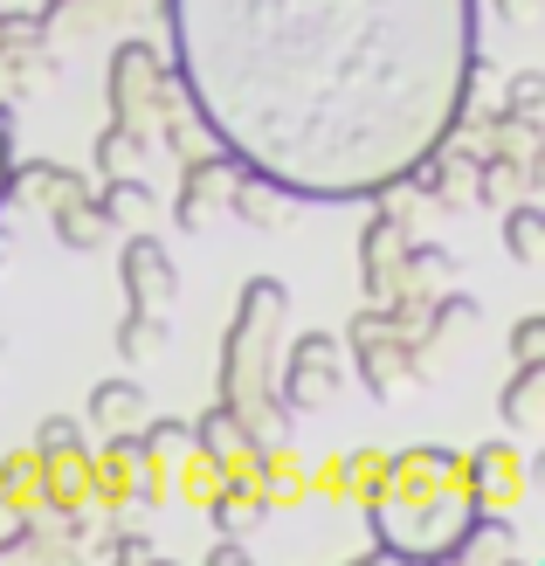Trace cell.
Listing matches in <instances>:
<instances>
[{
	"label": "cell",
	"mask_w": 545,
	"mask_h": 566,
	"mask_svg": "<svg viewBox=\"0 0 545 566\" xmlns=\"http://www.w3.org/2000/svg\"><path fill=\"white\" fill-rule=\"evenodd\" d=\"M483 0H166L174 70L249 174L291 201L373 187L455 132Z\"/></svg>",
	"instance_id": "1"
},
{
	"label": "cell",
	"mask_w": 545,
	"mask_h": 566,
	"mask_svg": "<svg viewBox=\"0 0 545 566\" xmlns=\"http://www.w3.org/2000/svg\"><path fill=\"white\" fill-rule=\"evenodd\" d=\"M366 525H373V553L387 559H449L463 525L476 518V504L463 491V449L449 442H415L387 457L380 484L359 504Z\"/></svg>",
	"instance_id": "2"
},
{
	"label": "cell",
	"mask_w": 545,
	"mask_h": 566,
	"mask_svg": "<svg viewBox=\"0 0 545 566\" xmlns=\"http://www.w3.org/2000/svg\"><path fill=\"white\" fill-rule=\"evenodd\" d=\"M283 325H291V283H283V276H249L235 318H228L221 359H214V394L249 421L255 442H283V436H291V421H297L291 408L276 401Z\"/></svg>",
	"instance_id": "3"
},
{
	"label": "cell",
	"mask_w": 545,
	"mask_h": 566,
	"mask_svg": "<svg viewBox=\"0 0 545 566\" xmlns=\"http://www.w3.org/2000/svg\"><path fill=\"white\" fill-rule=\"evenodd\" d=\"M346 387V338L338 332H297L276 353V401L291 415H318Z\"/></svg>",
	"instance_id": "4"
},
{
	"label": "cell",
	"mask_w": 545,
	"mask_h": 566,
	"mask_svg": "<svg viewBox=\"0 0 545 566\" xmlns=\"http://www.w3.org/2000/svg\"><path fill=\"white\" fill-rule=\"evenodd\" d=\"M338 338H346V374H359V387L373 394V401H394V394L408 387L415 338H400V325L387 318V304H359L353 325Z\"/></svg>",
	"instance_id": "5"
},
{
	"label": "cell",
	"mask_w": 545,
	"mask_h": 566,
	"mask_svg": "<svg viewBox=\"0 0 545 566\" xmlns=\"http://www.w3.org/2000/svg\"><path fill=\"white\" fill-rule=\"evenodd\" d=\"M159 76H166V49L146 35H125L111 49V70H104V118H125V125H146L159 118Z\"/></svg>",
	"instance_id": "6"
},
{
	"label": "cell",
	"mask_w": 545,
	"mask_h": 566,
	"mask_svg": "<svg viewBox=\"0 0 545 566\" xmlns=\"http://www.w3.org/2000/svg\"><path fill=\"white\" fill-rule=\"evenodd\" d=\"M463 491L476 512H518L525 491H532V463H525V449L518 442H483L463 457Z\"/></svg>",
	"instance_id": "7"
},
{
	"label": "cell",
	"mask_w": 545,
	"mask_h": 566,
	"mask_svg": "<svg viewBox=\"0 0 545 566\" xmlns=\"http://www.w3.org/2000/svg\"><path fill=\"white\" fill-rule=\"evenodd\" d=\"M97 180L91 174H76V166L63 159H8V187H0V208H28V214H55V208H70L83 201Z\"/></svg>",
	"instance_id": "8"
},
{
	"label": "cell",
	"mask_w": 545,
	"mask_h": 566,
	"mask_svg": "<svg viewBox=\"0 0 545 566\" xmlns=\"http://www.w3.org/2000/svg\"><path fill=\"white\" fill-rule=\"evenodd\" d=\"M118 283H125V297H132L138 311H174V297H180V263H174V249H166L159 235H146V229H125Z\"/></svg>",
	"instance_id": "9"
},
{
	"label": "cell",
	"mask_w": 545,
	"mask_h": 566,
	"mask_svg": "<svg viewBox=\"0 0 545 566\" xmlns=\"http://www.w3.org/2000/svg\"><path fill=\"white\" fill-rule=\"evenodd\" d=\"M235 174H242V159L235 153H208V159H193V166H180V187H174V221L187 235H208L214 229V214H228V187H235Z\"/></svg>",
	"instance_id": "10"
},
{
	"label": "cell",
	"mask_w": 545,
	"mask_h": 566,
	"mask_svg": "<svg viewBox=\"0 0 545 566\" xmlns=\"http://www.w3.org/2000/svg\"><path fill=\"white\" fill-rule=\"evenodd\" d=\"M359 291H366V304H387V297L408 291V229L387 221L380 208L359 229Z\"/></svg>",
	"instance_id": "11"
},
{
	"label": "cell",
	"mask_w": 545,
	"mask_h": 566,
	"mask_svg": "<svg viewBox=\"0 0 545 566\" xmlns=\"http://www.w3.org/2000/svg\"><path fill=\"white\" fill-rule=\"evenodd\" d=\"M63 76V49L42 35H0V111H21L35 91Z\"/></svg>",
	"instance_id": "12"
},
{
	"label": "cell",
	"mask_w": 545,
	"mask_h": 566,
	"mask_svg": "<svg viewBox=\"0 0 545 566\" xmlns=\"http://www.w3.org/2000/svg\"><path fill=\"white\" fill-rule=\"evenodd\" d=\"M242 484H249V497L263 504V512H297V504H304V457L291 449V436H283V442H255Z\"/></svg>",
	"instance_id": "13"
},
{
	"label": "cell",
	"mask_w": 545,
	"mask_h": 566,
	"mask_svg": "<svg viewBox=\"0 0 545 566\" xmlns=\"http://www.w3.org/2000/svg\"><path fill=\"white\" fill-rule=\"evenodd\" d=\"M193 449H200L208 463H221V470L242 484V470H249V457H255V436H249V421L214 394V401L193 415Z\"/></svg>",
	"instance_id": "14"
},
{
	"label": "cell",
	"mask_w": 545,
	"mask_h": 566,
	"mask_svg": "<svg viewBox=\"0 0 545 566\" xmlns=\"http://www.w3.org/2000/svg\"><path fill=\"white\" fill-rule=\"evenodd\" d=\"M35 476L49 512H97L91 504V449H35Z\"/></svg>",
	"instance_id": "15"
},
{
	"label": "cell",
	"mask_w": 545,
	"mask_h": 566,
	"mask_svg": "<svg viewBox=\"0 0 545 566\" xmlns=\"http://www.w3.org/2000/svg\"><path fill=\"white\" fill-rule=\"evenodd\" d=\"M138 421H146V387H138L132 374L97 380L91 401H83V429H97V436H132Z\"/></svg>",
	"instance_id": "16"
},
{
	"label": "cell",
	"mask_w": 545,
	"mask_h": 566,
	"mask_svg": "<svg viewBox=\"0 0 545 566\" xmlns=\"http://www.w3.org/2000/svg\"><path fill=\"white\" fill-rule=\"evenodd\" d=\"M497 415L511 436H538L545 429V359H518L511 366V380L497 394Z\"/></svg>",
	"instance_id": "17"
},
{
	"label": "cell",
	"mask_w": 545,
	"mask_h": 566,
	"mask_svg": "<svg viewBox=\"0 0 545 566\" xmlns=\"http://www.w3.org/2000/svg\"><path fill=\"white\" fill-rule=\"evenodd\" d=\"M91 201L104 208V221H111V229H146V221L159 214V193L146 187V180H138V174H97V187H91Z\"/></svg>",
	"instance_id": "18"
},
{
	"label": "cell",
	"mask_w": 545,
	"mask_h": 566,
	"mask_svg": "<svg viewBox=\"0 0 545 566\" xmlns=\"http://www.w3.org/2000/svg\"><path fill=\"white\" fill-rule=\"evenodd\" d=\"M525 193H538L525 159L476 153V174H470V208H511V201H525Z\"/></svg>",
	"instance_id": "19"
},
{
	"label": "cell",
	"mask_w": 545,
	"mask_h": 566,
	"mask_svg": "<svg viewBox=\"0 0 545 566\" xmlns=\"http://www.w3.org/2000/svg\"><path fill=\"white\" fill-rule=\"evenodd\" d=\"M153 146H159V153H174L180 166H193V159H208V153H221V138H214V125L200 118L193 104H180V111H166V118L153 125Z\"/></svg>",
	"instance_id": "20"
},
{
	"label": "cell",
	"mask_w": 545,
	"mask_h": 566,
	"mask_svg": "<svg viewBox=\"0 0 545 566\" xmlns=\"http://www.w3.org/2000/svg\"><path fill=\"white\" fill-rule=\"evenodd\" d=\"M159 146H153V132L146 125H125V118H111L104 132H97V146H91V159H97V174H138Z\"/></svg>",
	"instance_id": "21"
},
{
	"label": "cell",
	"mask_w": 545,
	"mask_h": 566,
	"mask_svg": "<svg viewBox=\"0 0 545 566\" xmlns=\"http://www.w3.org/2000/svg\"><path fill=\"white\" fill-rule=\"evenodd\" d=\"M283 208H291V193H283V187H270L263 174H249V166L235 174V187H228V214H235V221H249V229H276V221H283Z\"/></svg>",
	"instance_id": "22"
},
{
	"label": "cell",
	"mask_w": 545,
	"mask_h": 566,
	"mask_svg": "<svg viewBox=\"0 0 545 566\" xmlns=\"http://www.w3.org/2000/svg\"><path fill=\"white\" fill-rule=\"evenodd\" d=\"M49 229H55V242H63V249H76V256H97V249L118 235L91 193H83V201H70V208H55V214H49Z\"/></svg>",
	"instance_id": "23"
},
{
	"label": "cell",
	"mask_w": 545,
	"mask_h": 566,
	"mask_svg": "<svg viewBox=\"0 0 545 566\" xmlns=\"http://www.w3.org/2000/svg\"><path fill=\"white\" fill-rule=\"evenodd\" d=\"M504 214V249H511V263H545V208L532 201V193H525V201H511V208H497Z\"/></svg>",
	"instance_id": "24"
},
{
	"label": "cell",
	"mask_w": 545,
	"mask_h": 566,
	"mask_svg": "<svg viewBox=\"0 0 545 566\" xmlns=\"http://www.w3.org/2000/svg\"><path fill=\"white\" fill-rule=\"evenodd\" d=\"M138 449H146L153 463L180 470L193 457V421H180V415H146V421H138Z\"/></svg>",
	"instance_id": "25"
},
{
	"label": "cell",
	"mask_w": 545,
	"mask_h": 566,
	"mask_svg": "<svg viewBox=\"0 0 545 566\" xmlns=\"http://www.w3.org/2000/svg\"><path fill=\"white\" fill-rule=\"evenodd\" d=\"M455 249L449 242H428V235H408V291H449L455 283Z\"/></svg>",
	"instance_id": "26"
},
{
	"label": "cell",
	"mask_w": 545,
	"mask_h": 566,
	"mask_svg": "<svg viewBox=\"0 0 545 566\" xmlns=\"http://www.w3.org/2000/svg\"><path fill=\"white\" fill-rule=\"evenodd\" d=\"M166 353V311H125L118 318V359L125 366H146V359H159Z\"/></svg>",
	"instance_id": "27"
},
{
	"label": "cell",
	"mask_w": 545,
	"mask_h": 566,
	"mask_svg": "<svg viewBox=\"0 0 545 566\" xmlns=\"http://www.w3.org/2000/svg\"><path fill=\"white\" fill-rule=\"evenodd\" d=\"M35 497H42L35 449H14V457H0V504H14V512H35Z\"/></svg>",
	"instance_id": "28"
},
{
	"label": "cell",
	"mask_w": 545,
	"mask_h": 566,
	"mask_svg": "<svg viewBox=\"0 0 545 566\" xmlns=\"http://www.w3.org/2000/svg\"><path fill=\"white\" fill-rule=\"evenodd\" d=\"M380 470H387V457L380 449H346V484H353V512L373 497V484H380Z\"/></svg>",
	"instance_id": "29"
},
{
	"label": "cell",
	"mask_w": 545,
	"mask_h": 566,
	"mask_svg": "<svg viewBox=\"0 0 545 566\" xmlns=\"http://www.w3.org/2000/svg\"><path fill=\"white\" fill-rule=\"evenodd\" d=\"M504 111L545 118V76H538V70H511V83H504Z\"/></svg>",
	"instance_id": "30"
},
{
	"label": "cell",
	"mask_w": 545,
	"mask_h": 566,
	"mask_svg": "<svg viewBox=\"0 0 545 566\" xmlns=\"http://www.w3.org/2000/svg\"><path fill=\"white\" fill-rule=\"evenodd\" d=\"M35 449H91V429L76 415H42L35 421Z\"/></svg>",
	"instance_id": "31"
},
{
	"label": "cell",
	"mask_w": 545,
	"mask_h": 566,
	"mask_svg": "<svg viewBox=\"0 0 545 566\" xmlns=\"http://www.w3.org/2000/svg\"><path fill=\"white\" fill-rule=\"evenodd\" d=\"M504 346H511V366H518V359H545V318H538V311H532V318H518Z\"/></svg>",
	"instance_id": "32"
},
{
	"label": "cell",
	"mask_w": 545,
	"mask_h": 566,
	"mask_svg": "<svg viewBox=\"0 0 545 566\" xmlns=\"http://www.w3.org/2000/svg\"><path fill=\"white\" fill-rule=\"evenodd\" d=\"M242 559H249L242 532H214V539H208V566H242Z\"/></svg>",
	"instance_id": "33"
},
{
	"label": "cell",
	"mask_w": 545,
	"mask_h": 566,
	"mask_svg": "<svg viewBox=\"0 0 545 566\" xmlns=\"http://www.w3.org/2000/svg\"><path fill=\"white\" fill-rule=\"evenodd\" d=\"M538 8H545V0H491V14H497L504 28H532Z\"/></svg>",
	"instance_id": "34"
},
{
	"label": "cell",
	"mask_w": 545,
	"mask_h": 566,
	"mask_svg": "<svg viewBox=\"0 0 545 566\" xmlns=\"http://www.w3.org/2000/svg\"><path fill=\"white\" fill-rule=\"evenodd\" d=\"M104 553H111V559H153L159 546L146 539V532H118V539H104Z\"/></svg>",
	"instance_id": "35"
},
{
	"label": "cell",
	"mask_w": 545,
	"mask_h": 566,
	"mask_svg": "<svg viewBox=\"0 0 545 566\" xmlns=\"http://www.w3.org/2000/svg\"><path fill=\"white\" fill-rule=\"evenodd\" d=\"M14 111H0V187H8V159H14Z\"/></svg>",
	"instance_id": "36"
},
{
	"label": "cell",
	"mask_w": 545,
	"mask_h": 566,
	"mask_svg": "<svg viewBox=\"0 0 545 566\" xmlns=\"http://www.w3.org/2000/svg\"><path fill=\"white\" fill-rule=\"evenodd\" d=\"M0 366H8V338H0Z\"/></svg>",
	"instance_id": "37"
},
{
	"label": "cell",
	"mask_w": 545,
	"mask_h": 566,
	"mask_svg": "<svg viewBox=\"0 0 545 566\" xmlns=\"http://www.w3.org/2000/svg\"><path fill=\"white\" fill-rule=\"evenodd\" d=\"M0 35H8V8H0Z\"/></svg>",
	"instance_id": "38"
}]
</instances>
